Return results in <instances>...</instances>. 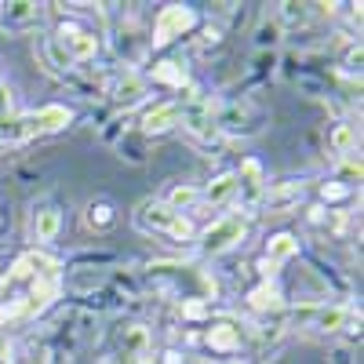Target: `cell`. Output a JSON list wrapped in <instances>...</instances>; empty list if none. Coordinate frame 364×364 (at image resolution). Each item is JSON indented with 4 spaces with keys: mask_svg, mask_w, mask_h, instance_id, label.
I'll return each mask as SVG.
<instances>
[{
    "mask_svg": "<svg viewBox=\"0 0 364 364\" xmlns=\"http://www.w3.org/2000/svg\"><path fill=\"white\" fill-rule=\"evenodd\" d=\"M135 226L142 233H161L168 240H178V245H186V240H193V219L182 215V211L168 208L161 197H149L135 208Z\"/></svg>",
    "mask_w": 364,
    "mask_h": 364,
    "instance_id": "7a4b0ae2",
    "label": "cell"
},
{
    "mask_svg": "<svg viewBox=\"0 0 364 364\" xmlns=\"http://www.w3.org/2000/svg\"><path fill=\"white\" fill-rule=\"evenodd\" d=\"M55 41L70 55V63H87V58L99 55V37L91 33V29H84V26H73V22H66L63 29H58Z\"/></svg>",
    "mask_w": 364,
    "mask_h": 364,
    "instance_id": "52a82bcc",
    "label": "cell"
},
{
    "mask_svg": "<svg viewBox=\"0 0 364 364\" xmlns=\"http://www.w3.org/2000/svg\"><path fill=\"white\" fill-rule=\"evenodd\" d=\"M55 299H58V269H55V273H41V277H33V299L26 302V314H41V310H48Z\"/></svg>",
    "mask_w": 364,
    "mask_h": 364,
    "instance_id": "2e32d148",
    "label": "cell"
},
{
    "mask_svg": "<svg viewBox=\"0 0 364 364\" xmlns=\"http://www.w3.org/2000/svg\"><path fill=\"white\" fill-rule=\"evenodd\" d=\"M149 80L154 84H168V87H186L190 84V77H186V70H182L178 63H157L154 70H149Z\"/></svg>",
    "mask_w": 364,
    "mask_h": 364,
    "instance_id": "ffe728a7",
    "label": "cell"
},
{
    "mask_svg": "<svg viewBox=\"0 0 364 364\" xmlns=\"http://www.w3.org/2000/svg\"><path fill=\"white\" fill-rule=\"evenodd\" d=\"M8 350H11V343H8L4 336H0V357H8Z\"/></svg>",
    "mask_w": 364,
    "mask_h": 364,
    "instance_id": "4316f807",
    "label": "cell"
},
{
    "mask_svg": "<svg viewBox=\"0 0 364 364\" xmlns=\"http://www.w3.org/2000/svg\"><path fill=\"white\" fill-rule=\"evenodd\" d=\"M291 317H295V324L321 331V336H331V331H343L360 321V314H353L346 306H324V302H306V306L291 310Z\"/></svg>",
    "mask_w": 364,
    "mask_h": 364,
    "instance_id": "3957f363",
    "label": "cell"
},
{
    "mask_svg": "<svg viewBox=\"0 0 364 364\" xmlns=\"http://www.w3.org/2000/svg\"><path fill=\"white\" fill-rule=\"evenodd\" d=\"M175 124H182V102H161L154 109H146V117H142V132L146 135H164Z\"/></svg>",
    "mask_w": 364,
    "mask_h": 364,
    "instance_id": "4fadbf2b",
    "label": "cell"
},
{
    "mask_svg": "<svg viewBox=\"0 0 364 364\" xmlns=\"http://www.w3.org/2000/svg\"><path fill=\"white\" fill-rule=\"evenodd\" d=\"M197 26V11L186 8V4H164L154 18V37H149L146 44L149 48H168L175 37L190 33V29Z\"/></svg>",
    "mask_w": 364,
    "mask_h": 364,
    "instance_id": "5b68a950",
    "label": "cell"
},
{
    "mask_svg": "<svg viewBox=\"0 0 364 364\" xmlns=\"http://www.w3.org/2000/svg\"><path fill=\"white\" fill-rule=\"evenodd\" d=\"M262 193H266V178H262V164L259 161H245L237 171V197H240V208L245 211H255L262 204Z\"/></svg>",
    "mask_w": 364,
    "mask_h": 364,
    "instance_id": "9c48e42d",
    "label": "cell"
},
{
    "mask_svg": "<svg viewBox=\"0 0 364 364\" xmlns=\"http://www.w3.org/2000/svg\"><path fill=\"white\" fill-rule=\"evenodd\" d=\"M248 302H252V310L266 314V310H281V288L273 284V281H262L259 288L248 291Z\"/></svg>",
    "mask_w": 364,
    "mask_h": 364,
    "instance_id": "d6986e66",
    "label": "cell"
},
{
    "mask_svg": "<svg viewBox=\"0 0 364 364\" xmlns=\"http://www.w3.org/2000/svg\"><path fill=\"white\" fill-rule=\"evenodd\" d=\"M168 208H175V211H186V208H193V204H200V190L197 186H190V182H182V186H175L171 193H168V200H164Z\"/></svg>",
    "mask_w": 364,
    "mask_h": 364,
    "instance_id": "7402d4cb",
    "label": "cell"
},
{
    "mask_svg": "<svg viewBox=\"0 0 364 364\" xmlns=\"http://www.w3.org/2000/svg\"><path fill=\"white\" fill-rule=\"evenodd\" d=\"M117 346H120V364H146L154 353V339H149L146 324H124L117 331Z\"/></svg>",
    "mask_w": 364,
    "mask_h": 364,
    "instance_id": "ba28073f",
    "label": "cell"
},
{
    "mask_svg": "<svg viewBox=\"0 0 364 364\" xmlns=\"http://www.w3.org/2000/svg\"><path fill=\"white\" fill-rule=\"evenodd\" d=\"M230 364H240V360H230Z\"/></svg>",
    "mask_w": 364,
    "mask_h": 364,
    "instance_id": "f1b7e54d",
    "label": "cell"
},
{
    "mask_svg": "<svg viewBox=\"0 0 364 364\" xmlns=\"http://www.w3.org/2000/svg\"><path fill=\"white\" fill-rule=\"evenodd\" d=\"M87 223L91 226H109L113 223V208L109 204H91L87 208Z\"/></svg>",
    "mask_w": 364,
    "mask_h": 364,
    "instance_id": "603a6c76",
    "label": "cell"
},
{
    "mask_svg": "<svg viewBox=\"0 0 364 364\" xmlns=\"http://www.w3.org/2000/svg\"><path fill=\"white\" fill-rule=\"evenodd\" d=\"M8 113H11V87L0 84V120H4Z\"/></svg>",
    "mask_w": 364,
    "mask_h": 364,
    "instance_id": "d4e9b609",
    "label": "cell"
},
{
    "mask_svg": "<svg viewBox=\"0 0 364 364\" xmlns=\"http://www.w3.org/2000/svg\"><path fill=\"white\" fill-rule=\"evenodd\" d=\"M22 314H26V302H22V299H15V302H0V324L11 321V317H22Z\"/></svg>",
    "mask_w": 364,
    "mask_h": 364,
    "instance_id": "cb8c5ba5",
    "label": "cell"
},
{
    "mask_svg": "<svg viewBox=\"0 0 364 364\" xmlns=\"http://www.w3.org/2000/svg\"><path fill=\"white\" fill-rule=\"evenodd\" d=\"M58 233H63V211L55 204H33V211H29V237L37 245H51V240H58Z\"/></svg>",
    "mask_w": 364,
    "mask_h": 364,
    "instance_id": "30bf717a",
    "label": "cell"
},
{
    "mask_svg": "<svg viewBox=\"0 0 364 364\" xmlns=\"http://www.w3.org/2000/svg\"><path fill=\"white\" fill-rule=\"evenodd\" d=\"M48 18V4L41 0H8L0 4V29L4 33H29V29H41Z\"/></svg>",
    "mask_w": 364,
    "mask_h": 364,
    "instance_id": "8992f818",
    "label": "cell"
},
{
    "mask_svg": "<svg viewBox=\"0 0 364 364\" xmlns=\"http://www.w3.org/2000/svg\"><path fill=\"white\" fill-rule=\"evenodd\" d=\"M73 120V109L70 106H41V109H29V113H8L0 120V149H11V146H22L37 135H55L70 128Z\"/></svg>",
    "mask_w": 364,
    "mask_h": 364,
    "instance_id": "6da1fadb",
    "label": "cell"
},
{
    "mask_svg": "<svg viewBox=\"0 0 364 364\" xmlns=\"http://www.w3.org/2000/svg\"><path fill=\"white\" fill-rule=\"evenodd\" d=\"M230 197H237V171H223L219 178H211L200 190V204H211V208L226 204Z\"/></svg>",
    "mask_w": 364,
    "mask_h": 364,
    "instance_id": "e0dca14e",
    "label": "cell"
},
{
    "mask_svg": "<svg viewBox=\"0 0 364 364\" xmlns=\"http://www.w3.org/2000/svg\"><path fill=\"white\" fill-rule=\"evenodd\" d=\"M58 262L51 255H41V252H26L15 259L11 273H8V281H22V277H41V273H55Z\"/></svg>",
    "mask_w": 364,
    "mask_h": 364,
    "instance_id": "9a60e30c",
    "label": "cell"
},
{
    "mask_svg": "<svg viewBox=\"0 0 364 364\" xmlns=\"http://www.w3.org/2000/svg\"><path fill=\"white\" fill-rule=\"evenodd\" d=\"M331 149H336L339 157L357 154V128L353 124H339L336 132H331Z\"/></svg>",
    "mask_w": 364,
    "mask_h": 364,
    "instance_id": "44dd1931",
    "label": "cell"
},
{
    "mask_svg": "<svg viewBox=\"0 0 364 364\" xmlns=\"http://www.w3.org/2000/svg\"><path fill=\"white\" fill-rule=\"evenodd\" d=\"M208 346L211 350H219V353H233V350H240V328L237 324H230V321H219V324H211L208 328Z\"/></svg>",
    "mask_w": 364,
    "mask_h": 364,
    "instance_id": "ac0fdd59",
    "label": "cell"
},
{
    "mask_svg": "<svg viewBox=\"0 0 364 364\" xmlns=\"http://www.w3.org/2000/svg\"><path fill=\"white\" fill-rule=\"evenodd\" d=\"M146 80L142 77H135V73H124L117 84H113V91H109V99H113V106L117 109H132V106H139L142 99H146Z\"/></svg>",
    "mask_w": 364,
    "mask_h": 364,
    "instance_id": "5bb4252c",
    "label": "cell"
},
{
    "mask_svg": "<svg viewBox=\"0 0 364 364\" xmlns=\"http://www.w3.org/2000/svg\"><path fill=\"white\" fill-rule=\"evenodd\" d=\"M321 193H324V200H343L350 190H346V186H339V182H331V186H324Z\"/></svg>",
    "mask_w": 364,
    "mask_h": 364,
    "instance_id": "484cf974",
    "label": "cell"
},
{
    "mask_svg": "<svg viewBox=\"0 0 364 364\" xmlns=\"http://www.w3.org/2000/svg\"><path fill=\"white\" fill-rule=\"evenodd\" d=\"M295 255H299V237H295V233H273V237H269V245H266V259H262L266 281H269L284 262H291Z\"/></svg>",
    "mask_w": 364,
    "mask_h": 364,
    "instance_id": "8fae6325",
    "label": "cell"
},
{
    "mask_svg": "<svg viewBox=\"0 0 364 364\" xmlns=\"http://www.w3.org/2000/svg\"><path fill=\"white\" fill-rule=\"evenodd\" d=\"M0 84H4V73H0Z\"/></svg>",
    "mask_w": 364,
    "mask_h": 364,
    "instance_id": "83f0119b",
    "label": "cell"
},
{
    "mask_svg": "<svg viewBox=\"0 0 364 364\" xmlns=\"http://www.w3.org/2000/svg\"><path fill=\"white\" fill-rule=\"evenodd\" d=\"M302 193H306V182H277V186H266V193H262V208L269 211V215H277V211H288V208H295L299 200H302Z\"/></svg>",
    "mask_w": 364,
    "mask_h": 364,
    "instance_id": "7c38bea8",
    "label": "cell"
},
{
    "mask_svg": "<svg viewBox=\"0 0 364 364\" xmlns=\"http://www.w3.org/2000/svg\"><path fill=\"white\" fill-rule=\"evenodd\" d=\"M248 237V215H226V219H219V223H211L208 230H204V237H200V255H226V252H233L240 240Z\"/></svg>",
    "mask_w": 364,
    "mask_h": 364,
    "instance_id": "277c9868",
    "label": "cell"
}]
</instances>
